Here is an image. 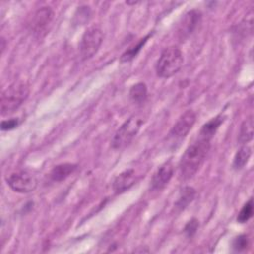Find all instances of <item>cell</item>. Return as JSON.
<instances>
[{"label": "cell", "mask_w": 254, "mask_h": 254, "mask_svg": "<svg viewBox=\"0 0 254 254\" xmlns=\"http://www.w3.org/2000/svg\"><path fill=\"white\" fill-rule=\"evenodd\" d=\"M198 220L196 218H191L185 226L184 231L187 234L188 237H192L194 235V233L196 232L197 228H198Z\"/></svg>", "instance_id": "obj_21"}, {"label": "cell", "mask_w": 254, "mask_h": 254, "mask_svg": "<svg viewBox=\"0 0 254 254\" xmlns=\"http://www.w3.org/2000/svg\"><path fill=\"white\" fill-rule=\"evenodd\" d=\"M151 33H149L147 36H145L144 38H142L136 45L132 46L131 48H129L128 50H126L122 56L120 57V63H129L131 62L134 58L137 57V55L140 53V51L142 50V48L145 46V44L147 43L148 39L151 37Z\"/></svg>", "instance_id": "obj_17"}, {"label": "cell", "mask_w": 254, "mask_h": 254, "mask_svg": "<svg viewBox=\"0 0 254 254\" xmlns=\"http://www.w3.org/2000/svg\"><path fill=\"white\" fill-rule=\"evenodd\" d=\"M103 41V32L98 26H91L84 32L80 45L79 54L82 61L91 59L99 50Z\"/></svg>", "instance_id": "obj_5"}, {"label": "cell", "mask_w": 254, "mask_h": 254, "mask_svg": "<svg viewBox=\"0 0 254 254\" xmlns=\"http://www.w3.org/2000/svg\"><path fill=\"white\" fill-rule=\"evenodd\" d=\"M29 92V85L24 81H17L8 86L1 95V114L13 113L27 99Z\"/></svg>", "instance_id": "obj_3"}, {"label": "cell", "mask_w": 254, "mask_h": 254, "mask_svg": "<svg viewBox=\"0 0 254 254\" xmlns=\"http://www.w3.org/2000/svg\"><path fill=\"white\" fill-rule=\"evenodd\" d=\"M253 117L249 116L240 125L238 134V143L240 145H246L253 139Z\"/></svg>", "instance_id": "obj_14"}, {"label": "cell", "mask_w": 254, "mask_h": 254, "mask_svg": "<svg viewBox=\"0 0 254 254\" xmlns=\"http://www.w3.org/2000/svg\"><path fill=\"white\" fill-rule=\"evenodd\" d=\"M184 56L178 47H169L160 55L156 64V73L159 77L169 78L175 75L183 66Z\"/></svg>", "instance_id": "obj_2"}, {"label": "cell", "mask_w": 254, "mask_h": 254, "mask_svg": "<svg viewBox=\"0 0 254 254\" xmlns=\"http://www.w3.org/2000/svg\"><path fill=\"white\" fill-rule=\"evenodd\" d=\"M248 246V237L245 234L236 236L232 241V247L235 251H242Z\"/></svg>", "instance_id": "obj_20"}, {"label": "cell", "mask_w": 254, "mask_h": 254, "mask_svg": "<svg viewBox=\"0 0 254 254\" xmlns=\"http://www.w3.org/2000/svg\"><path fill=\"white\" fill-rule=\"evenodd\" d=\"M54 16L55 13L51 7L46 6L37 10L34 14L31 24L33 34L38 38L44 37L49 31V28L54 20Z\"/></svg>", "instance_id": "obj_8"}, {"label": "cell", "mask_w": 254, "mask_h": 254, "mask_svg": "<svg viewBox=\"0 0 254 254\" xmlns=\"http://www.w3.org/2000/svg\"><path fill=\"white\" fill-rule=\"evenodd\" d=\"M201 22V13L197 10L188 12L179 29V35L181 39H186L190 36L198 27Z\"/></svg>", "instance_id": "obj_10"}, {"label": "cell", "mask_w": 254, "mask_h": 254, "mask_svg": "<svg viewBox=\"0 0 254 254\" xmlns=\"http://www.w3.org/2000/svg\"><path fill=\"white\" fill-rule=\"evenodd\" d=\"M250 156H251V148L246 145H242L234 156L233 165H232L233 169L241 170L248 163Z\"/></svg>", "instance_id": "obj_18"}, {"label": "cell", "mask_w": 254, "mask_h": 254, "mask_svg": "<svg viewBox=\"0 0 254 254\" xmlns=\"http://www.w3.org/2000/svg\"><path fill=\"white\" fill-rule=\"evenodd\" d=\"M8 186L17 192L27 193L35 190L38 186L36 177L28 171H18L10 174L6 178Z\"/></svg>", "instance_id": "obj_7"}, {"label": "cell", "mask_w": 254, "mask_h": 254, "mask_svg": "<svg viewBox=\"0 0 254 254\" xmlns=\"http://www.w3.org/2000/svg\"><path fill=\"white\" fill-rule=\"evenodd\" d=\"M143 123L144 119L139 115H133L128 118L115 132L111 141L112 148L122 149L130 144L139 132Z\"/></svg>", "instance_id": "obj_4"}, {"label": "cell", "mask_w": 254, "mask_h": 254, "mask_svg": "<svg viewBox=\"0 0 254 254\" xmlns=\"http://www.w3.org/2000/svg\"><path fill=\"white\" fill-rule=\"evenodd\" d=\"M76 169H77L76 164L63 163L55 166L52 169L50 173V178L54 182H62L65 180L67 177H69L71 174H73Z\"/></svg>", "instance_id": "obj_12"}, {"label": "cell", "mask_w": 254, "mask_h": 254, "mask_svg": "<svg viewBox=\"0 0 254 254\" xmlns=\"http://www.w3.org/2000/svg\"><path fill=\"white\" fill-rule=\"evenodd\" d=\"M135 184V171L133 169L125 170L120 173L113 181L112 189L115 193H121L129 190Z\"/></svg>", "instance_id": "obj_11"}, {"label": "cell", "mask_w": 254, "mask_h": 254, "mask_svg": "<svg viewBox=\"0 0 254 254\" xmlns=\"http://www.w3.org/2000/svg\"><path fill=\"white\" fill-rule=\"evenodd\" d=\"M147 94H148V88L144 82H138L132 85L129 90L130 99L132 100V102L137 104L143 103L147 98Z\"/></svg>", "instance_id": "obj_16"}, {"label": "cell", "mask_w": 254, "mask_h": 254, "mask_svg": "<svg viewBox=\"0 0 254 254\" xmlns=\"http://www.w3.org/2000/svg\"><path fill=\"white\" fill-rule=\"evenodd\" d=\"M195 120L196 114L193 110L189 109L185 111L171 129L168 136V140L175 144L184 140L189 134V132L191 130L193 124L195 123Z\"/></svg>", "instance_id": "obj_6"}, {"label": "cell", "mask_w": 254, "mask_h": 254, "mask_svg": "<svg viewBox=\"0 0 254 254\" xmlns=\"http://www.w3.org/2000/svg\"><path fill=\"white\" fill-rule=\"evenodd\" d=\"M211 139L198 135L185 151L179 163L180 179L187 181L191 179L202 166L210 149Z\"/></svg>", "instance_id": "obj_1"}, {"label": "cell", "mask_w": 254, "mask_h": 254, "mask_svg": "<svg viewBox=\"0 0 254 254\" xmlns=\"http://www.w3.org/2000/svg\"><path fill=\"white\" fill-rule=\"evenodd\" d=\"M195 190L191 187H185L181 190L180 195L178 197V200L175 203V206L179 210H184L194 198L195 196Z\"/></svg>", "instance_id": "obj_15"}, {"label": "cell", "mask_w": 254, "mask_h": 254, "mask_svg": "<svg viewBox=\"0 0 254 254\" xmlns=\"http://www.w3.org/2000/svg\"><path fill=\"white\" fill-rule=\"evenodd\" d=\"M253 215V199L250 198L240 209L237 215V221L239 223L247 222Z\"/></svg>", "instance_id": "obj_19"}, {"label": "cell", "mask_w": 254, "mask_h": 254, "mask_svg": "<svg viewBox=\"0 0 254 254\" xmlns=\"http://www.w3.org/2000/svg\"><path fill=\"white\" fill-rule=\"evenodd\" d=\"M224 120V116L222 114H218L217 116L211 118L209 121H207L200 129L198 135H201L203 137L212 139L213 136L215 135L217 129L219 128V126L222 124Z\"/></svg>", "instance_id": "obj_13"}, {"label": "cell", "mask_w": 254, "mask_h": 254, "mask_svg": "<svg viewBox=\"0 0 254 254\" xmlns=\"http://www.w3.org/2000/svg\"><path fill=\"white\" fill-rule=\"evenodd\" d=\"M18 125H19V119L18 118H12V119H8V120H3L1 122V129L3 131L12 130V129L16 128Z\"/></svg>", "instance_id": "obj_22"}, {"label": "cell", "mask_w": 254, "mask_h": 254, "mask_svg": "<svg viewBox=\"0 0 254 254\" xmlns=\"http://www.w3.org/2000/svg\"><path fill=\"white\" fill-rule=\"evenodd\" d=\"M174 175V166L171 161L164 163L153 175L151 180V188L153 190H163L171 181Z\"/></svg>", "instance_id": "obj_9"}]
</instances>
